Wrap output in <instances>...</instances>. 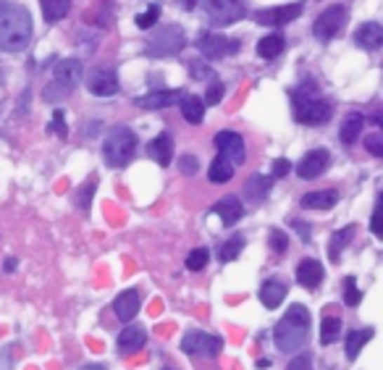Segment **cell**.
<instances>
[{
  "mask_svg": "<svg viewBox=\"0 0 383 370\" xmlns=\"http://www.w3.org/2000/svg\"><path fill=\"white\" fill-rule=\"evenodd\" d=\"M32 40V16L19 3L0 6V51L21 53Z\"/></svg>",
  "mask_w": 383,
  "mask_h": 370,
  "instance_id": "1",
  "label": "cell"
},
{
  "mask_svg": "<svg viewBox=\"0 0 383 370\" xmlns=\"http://www.w3.org/2000/svg\"><path fill=\"white\" fill-rule=\"evenodd\" d=\"M310 336V310L304 305H292L273 331V341L281 352H300Z\"/></svg>",
  "mask_w": 383,
  "mask_h": 370,
  "instance_id": "2",
  "label": "cell"
},
{
  "mask_svg": "<svg viewBox=\"0 0 383 370\" xmlns=\"http://www.w3.org/2000/svg\"><path fill=\"white\" fill-rule=\"evenodd\" d=\"M134 152H137V134H134L129 126H113V129L105 134L102 155H105V163H108L111 169L129 166Z\"/></svg>",
  "mask_w": 383,
  "mask_h": 370,
  "instance_id": "3",
  "label": "cell"
},
{
  "mask_svg": "<svg viewBox=\"0 0 383 370\" xmlns=\"http://www.w3.org/2000/svg\"><path fill=\"white\" fill-rule=\"evenodd\" d=\"M187 45V37H184V29L179 24H163L152 32V37L147 40V55L152 58H168V55H176V53L184 51Z\"/></svg>",
  "mask_w": 383,
  "mask_h": 370,
  "instance_id": "4",
  "label": "cell"
},
{
  "mask_svg": "<svg viewBox=\"0 0 383 370\" xmlns=\"http://www.w3.org/2000/svg\"><path fill=\"white\" fill-rule=\"evenodd\" d=\"M294 103V119L304 124V126H323L328 124L333 116V108L321 98H302V95H292Z\"/></svg>",
  "mask_w": 383,
  "mask_h": 370,
  "instance_id": "5",
  "label": "cell"
},
{
  "mask_svg": "<svg viewBox=\"0 0 383 370\" xmlns=\"http://www.w3.org/2000/svg\"><path fill=\"white\" fill-rule=\"evenodd\" d=\"M205 13L213 27H229L234 21L244 19L247 0H205Z\"/></svg>",
  "mask_w": 383,
  "mask_h": 370,
  "instance_id": "6",
  "label": "cell"
},
{
  "mask_svg": "<svg viewBox=\"0 0 383 370\" xmlns=\"http://www.w3.org/2000/svg\"><path fill=\"white\" fill-rule=\"evenodd\" d=\"M347 19H349V13H347V8H344L342 3H336V6H328V8L323 11L321 16L315 19V24H313L315 40L331 42L333 37H336V34L344 29Z\"/></svg>",
  "mask_w": 383,
  "mask_h": 370,
  "instance_id": "7",
  "label": "cell"
},
{
  "mask_svg": "<svg viewBox=\"0 0 383 370\" xmlns=\"http://www.w3.org/2000/svg\"><path fill=\"white\" fill-rule=\"evenodd\" d=\"M182 350L192 357H218L223 350V339L215 333H202V331H189L182 339Z\"/></svg>",
  "mask_w": 383,
  "mask_h": 370,
  "instance_id": "8",
  "label": "cell"
},
{
  "mask_svg": "<svg viewBox=\"0 0 383 370\" xmlns=\"http://www.w3.org/2000/svg\"><path fill=\"white\" fill-rule=\"evenodd\" d=\"M197 48L208 60L213 58H229L234 53H239V40H229L223 34H213V32H202V37L197 40Z\"/></svg>",
  "mask_w": 383,
  "mask_h": 370,
  "instance_id": "9",
  "label": "cell"
},
{
  "mask_svg": "<svg viewBox=\"0 0 383 370\" xmlns=\"http://www.w3.org/2000/svg\"><path fill=\"white\" fill-rule=\"evenodd\" d=\"M215 147L221 152L223 160H229L231 166H242L244 160H247V147H244V140L242 134H236V131H218L215 137Z\"/></svg>",
  "mask_w": 383,
  "mask_h": 370,
  "instance_id": "10",
  "label": "cell"
},
{
  "mask_svg": "<svg viewBox=\"0 0 383 370\" xmlns=\"http://www.w3.org/2000/svg\"><path fill=\"white\" fill-rule=\"evenodd\" d=\"M302 3H286V6H273V8H262L255 13V21L262 24V27H283L294 21L300 13H302Z\"/></svg>",
  "mask_w": 383,
  "mask_h": 370,
  "instance_id": "11",
  "label": "cell"
},
{
  "mask_svg": "<svg viewBox=\"0 0 383 370\" xmlns=\"http://www.w3.org/2000/svg\"><path fill=\"white\" fill-rule=\"evenodd\" d=\"M87 87H90V92L98 95V98H111V95L119 92V77H116V71L108 69V66H98V69L90 71Z\"/></svg>",
  "mask_w": 383,
  "mask_h": 370,
  "instance_id": "12",
  "label": "cell"
},
{
  "mask_svg": "<svg viewBox=\"0 0 383 370\" xmlns=\"http://www.w3.org/2000/svg\"><path fill=\"white\" fill-rule=\"evenodd\" d=\"M328 166H331V152L325 147H318V150H310L300 160L297 173H300V179H318L321 173L328 171Z\"/></svg>",
  "mask_w": 383,
  "mask_h": 370,
  "instance_id": "13",
  "label": "cell"
},
{
  "mask_svg": "<svg viewBox=\"0 0 383 370\" xmlns=\"http://www.w3.org/2000/svg\"><path fill=\"white\" fill-rule=\"evenodd\" d=\"M53 77H55L53 84H58L61 90L71 92L81 81V77H84V66H81L79 58H63V60H58V66H55V71H53Z\"/></svg>",
  "mask_w": 383,
  "mask_h": 370,
  "instance_id": "14",
  "label": "cell"
},
{
  "mask_svg": "<svg viewBox=\"0 0 383 370\" xmlns=\"http://www.w3.org/2000/svg\"><path fill=\"white\" fill-rule=\"evenodd\" d=\"M142 308V297L137 289H126L121 291L116 302H113V312H116V318L121 320V323H131V320L137 318V312Z\"/></svg>",
  "mask_w": 383,
  "mask_h": 370,
  "instance_id": "15",
  "label": "cell"
},
{
  "mask_svg": "<svg viewBox=\"0 0 383 370\" xmlns=\"http://www.w3.org/2000/svg\"><path fill=\"white\" fill-rule=\"evenodd\" d=\"M182 95H184L182 90H152V92H147V95L137 98V105H140V108H147V110L171 108V105L179 103Z\"/></svg>",
  "mask_w": 383,
  "mask_h": 370,
  "instance_id": "16",
  "label": "cell"
},
{
  "mask_svg": "<svg viewBox=\"0 0 383 370\" xmlns=\"http://www.w3.org/2000/svg\"><path fill=\"white\" fill-rule=\"evenodd\" d=\"M354 42L365 51H378L383 42V27L378 21H365L354 32Z\"/></svg>",
  "mask_w": 383,
  "mask_h": 370,
  "instance_id": "17",
  "label": "cell"
},
{
  "mask_svg": "<svg viewBox=\"0 0 383 370\" xmlns=\"http://www.w3.org/2000/svg\"><path fill=\"white\" fill-rule=\"evenodd\" d=\"M286 294H289V286H286L281 279H276V276L268 279L260 286V302L268 308V310H276V308L286 300Z\"/></svg>",
  "mask_w": 383,
  "mask_h": 370,
  "instance_id": "18",
  "label": "cell"
},
{
  "mask_svg": "<svg viewBox=\"0 0 383 370\" xmlns=\"http://www.w3.org/2000/svg\"><path fill=\"white\" fill-rule=\"evenodd\" d=\"M147 152H150V158L158 163V166H163V169H168L173 160V140L168 131H161L155 140L150 142V147H147Z\"/></svg>",
  "mask_w": 383,
  "mask_h": 370,
  "instance_id": "19",
  "label": "cell"
},
{
  "mask_svg": "<svg viewBox=\"0 0 383 370\" xmlns=\"http://www.w3.org/2000/svg\"><path fill=\"white\" fill-rule=\"evenodd\" d=\"M323 276H325V270H323L321 263L313 260V258H304V260H300V265H297V281L302 284L304 289H315L323 281Z\"/></svg>",
  "mask_w": 383,
  "mask_h": 370,
  "instance_id": "20",
  "label": "cell"
},
{
  "mask_svg": "<svg viewBox=\"0 0 383 370\" xmlns=\"http://www.w3.org/2000/svg\"><path fill=\"white\" fill-rule=\"evenodd\" d=\"M339 202V192L336 190H321V192H307L300 205L307 211H331L333 205Z\"/></svg>",
  "mask_w": 383,
  "mask_h": 370,
  "instance_id": "21",
  "label": "cell"
},
{
  "mask_svg": "<svg viewBox=\"0 0 383 370\" xmlns=\"http://www.w3.org/2000/svg\"><path fill=\"white\" fill-rule=\"evenodd\" d=\"M215 213L221 216L223 226H234V223H236V220L244 216V205H242V200H239L236 194H229V197L218 200V205H215Z\"/></svg>",
  "mask_w": 383,
  "mask_h": 370,
  "instance_id": "22",
  "label": "cell"
},
{
  "mask_svg": "<svg viewBox=\"0 0 383 370\" xmlns=\"http://www.w3.org/2000/svg\"><path fill=\"white\" fill-rule=\"evenodd\" d=\"M363 126H365V116L363 113H347L342 121V129H339V137H342L344 145H354L360 140L363 134Z\"/></svg>",
  "mask_w": 383,
  "mask_h": 370,
  "instance_id": "23",
  "label": "cell"
},
{
  "mask_svg": "<svg viewBox=\"0 0 383 370\" xmlns=\"http://www.w3.org/2000/svg\"><path fill=\"white\" fill-rule=\"evenodd\" d=\"M273 187V181L271 176H262V173H255V176H250V181L244 184V197L247 200H255V202H260L268 197V192H271Z\"/></svg>",
  "mask_w": 383,
  "mask_h": 370,
  "instance_id": "24",
  "label": "cell"
},
{
  "mask_svg": "<svg viewBox=\"0 0 383 370\" xmlns=\"http://www.w3.org/2000/svg\"><path fill=\"white\" fill-rule=\"evenodd\" d=\"M147 341V333L142 326H131V329H123L121 336H119V350L121 352H137L145 347Z\"/></svg>",
  "mask_w": 383,
  "mask_h": 370,
  "instance_id": "25",
  "label": "cell"
},
{
  "mask_svg": "<svg viewBox=\"0 0 383 370\" xmlns=\"http://www.w3.org/2000/svg\"><path fill=\"white\" fill-rule=\"evenodd\" d=\"M182 116L189 124H202V119H205V103L197 98V95H184L182 98Z\"/></svg>",
  "mask_w": 383,
  "mask_h": 370,
  "instance_id": "26",
  "label": "cell"
},
{
  "mask_svg": "<svg viewBox=\"0 0 383 370\" xmlns=\"http://www.w3.org/2000/svg\"><path fill=\"white\" fill-rule=\"evenodd\" d=\"M283 34H265L260 42H257V55L265 60H273V58H278L283 53Z\"/></svg>",
  "mask_w": 383,
  "mask_h": 370,
  "instance_id": "27",
  "label": "cell"
},
{
  "mask_svg": "<svg viewBox=\"0 0 383 370\" xmlns=\"http://www.w3.org/2000/svg\"><path fill=\"white\" fill-rule=\"evenodd\" d=\"M375 333L373 329H365V331H349L347 333V357L349 360H357V355H360V350H363L368 341L373 339Z\"/></svg>",
  "mask_w": 383,
  "mask_h": 370,
  "instance_id": "28",
  "label": "cell"
},
{
  "mask_svg": "<svg viewBox=\"0 0 383 370\" xmlns=\"http://www.w3.org/2000/svg\"><path fill=\"white\" fill-rule=\"evenodd\" d=\"M42 3V16L48 24H55L61 21L71 8V0H40Z\"/></svg>",
  "mask_w": 383,
  "mask_h": 370,
  "instance_id": "29",
  "label": "cell"
},
{
  "mask_svg": "<svg viewBox=\"0 0 383 370\" xmlns=\"http://www.w3.org/2000/svg\"><path fill=\"white\" fill-rule=\"evenodd\" d=\"M354 234H357V229H354V226H344L342 231H336V234H333V237H331V247H328V255H331V260H339V255L347 250V244L354 239Z\"/></svg>",
  "mask_w": 383,
  "mask_h": 370,
  "instance_id": "30",
  "label": "cell"
},
{
  "mask_svg": "<svg viewBox=\"0 0 383 370\" xmlns=\"http://www.w3.org/2000/svg\"><path fill=\"white\" fill-rule=\"evenodd\" d=\"M234 176V166L229 163V160L223 158H215L210 163V171H208V179L213 181V184H226V181H231Z\"/></svg>",
  "mask_w": 383,
  "mask_h": 370,
  "instance_id": "31",
  "label": "cell"
},
{
  "mask_svg": "<svg viewBox=\"0 0 383 370\" xmlns=\"http://www.w3.org/2000/svg\"><path fill=\"white\" fill-rule=\"evenodd\" d=\"M342 329H344L342 318H333V315L323 318V323H321V344H333L336 339H342Z\"/></svg>",
  "mask_w": 383,
  "mask_h": 370,
  "instance_id": "32",
  "label": "cell"
},
{
  "mask_svg": "<svg viewBox=\"0 0 383 370\" xmlns=\"http://www.w3.org/2000/svg\"><path fill=\"white\" fill-rule=\"evenodd\" d=\"M242 250H244V237H242V234H236V237H231V239L223 244L218 258H221L223 263H231V260H236V258L242 255Z\"/></svg>",
  "mask_w": 383,
  "mask_h": 370,
  "instance_id": "33",
  "label": "cell"
},
{
  "mask_svg": "<svg viewBox=\"0 0 383 370\" xmlns=\"http://www.w3.org/2000/svg\"><path fill=\"white\" fill-rule=\"evenodd\" d=\"M208 260H210V252L205 250V247H197V250H192L189 255H187V268L197 273V270H202L208 265Z\"/></svg>",
  "mask_w": 383,
  "mask_h": 370,
  "instance_id": "34",
  "label": "cell"
},
{
  "mask_svg": "<svg viewBox=\"0 0 383 370\" xmlns=\"http://www.w3.org/2000/svg\"><path fill=\"white\" fill-rule=\"evenodd\" d=\"M268 244H271L273 252L283 255V252L289 250V237H286V231L271 229V231H268Z\"/></svg>",
  "mask_w": 383,
  "mask_h": 370,
  "instance_id": "35",
  "label": "cell"
},
{
  "mask_svg": "<svg viewBox=\"0 0 383 370\" xmlns=\"http://www.w3.org/2000/svg\"><path fill=\"white\" fill-rule=\"evenodd\" d=\"M158 16H161V6H150V8L137 16V27L140 29H152L158 24Z\"/></svg>",
  "mask_w": 383,
  "mask_h": 370,
  "instance_id": "36",
  "label": "cell"
},
{
  "mask_svg": "<svg viewBox=\"0 0 383 370\" xmlns=\"http://www.w3.org/2000/svg\"><path fill=\"white\" fill-rule=\"evenodd\" d=\"M223 95H226V87H223V81H210V87H208V95H205V103L208 105H218L223 100Z\"/></svg>",
  "mask_w": 383,
  "mask_h": 370,
  "instance_id": "37",
  "label": "cell"
},
{
  "mask_svg": "<svg viewBox=\"0 0 383 370\" xmlns=\"http://www.w3.org/2000/svg\"><path fill=\"white\" fill-rule=\"evenodd\" d=\"M179 171H182L184 176H194V173L200 171L197 155H182V158H179Z\"/></svg>",
  "mask_w": 383,
  "mask_h": 370,
  "instance_id": "38",
  "label": "cell"
},
{
  "mask_svg": "<svg viewBox=\"0 0 383 370\" xmlns=\"http://www.w3.org/2000/svg\"><path fill=\"white\" fill-rule=\"evenodd\" d=\"M95 181H98V179L92 176V179L87 181V184H84V187H81V190H79V197H76V202H79V208H81V211H87V208H90L92 192H95V187H98Z\"/></svg>",
  "mask_w": 383,
  "mask_h": 370,
  "instance_id": "39",
  "label": "cell"
},
{
  "mask_svg": "<svg viewBox=\"0 0 383 370\" xmlns=\"http://www.w3.org/2000/svg\"><path fill=\"white\" fill-rule=\"evenodd\" d=\"M189 74L194 77V79H210V77H215L213 69L205 63V60H194V63L189 66Z\"/></svg>",
  "mask_w": 383,
  "mask_h": 370,
  "instance_id": "40",
  "label": "cell"
},
{
  "mask_svg": "<svg viewBox=\"0 0 383 370\" xmlns=\"http://www.w3.org/2000/svg\"><path fill=\"white\" fill-rule=\"evenodd\" d=\"M360 300H363V294H360V289L354 286V276H349V279H347V297H344V302H347L349 308H357Z\"/></svg>",
  "mask_w": 383,
  "mask_h": 370,
  "instance_id": "41",
  "label": "cell"
},
{
  "mask_svg": "<svg viewBox=\"0 0 383 370\" xmlns=\"http://www.w3.org/2000/svg\"><path fill=\"white\" fill-rule=\"evenodd\" d=\"M365 147H368V152H370V155H375V158H383V140H381V134H370V137L365 140Z\"/></svg>",
  "mask_w": 383,
  "mask_h": 370,
  "instance_id": "42",
  "label": "cell"
},
{
  "mask_svg": "<svg viewBox=\"0 0 383 370\" xmlns=\"http://www.w3.org/2000/svg\"><path fill=\"white\" fill-rule=\"evenodd\" d=\"M66 116H63V110H55V116H53V124H51V129L53 131H58L61 137H69V129H66Z\"/></svg>",
  "mask_w": 383,
  "mask_h": 370,
  "instance_id": "43",
  "label": "cell"
},
{
  "mask_svg": "<svg viewBox=\"0 0 383 370\" xmlns=\"http://www.w3.org/2000/svg\"><path fill=\"white\" fill-rule=\"evenodd\" d=\"M289 370H313L310 355H300V357H294V360L289 362Z\"/></svg>",
  "mask_w": 383,
  "mask_h": 370,
  "instance_id": "44",
  "label": "cell"
},
{
  "mask_svg": "<svg viewBox=\"0 0 383 370\" xmlns=\"http://www.w3.org/2000/svg\"><path fill=\"white\" fill-rule=\"evenodd\" d=\"M289 171H292V166H289V160L278 158L276 163H273V176H278V179H281V176H286Z\"/></svg>",
  "mask_w": 383,
  "mask_h": 370,
  "instance_id": "45",
  "label": "cell"
},
{
  "mask_svg": "<svg viewBox=\"0 0 383 370\" xmlns=\"http://www.w3.org/2000/svg\"><path fill=\"white\" fill-rule=\"evenodd\" d=\"M370 231H373L375 237H381L383 231H381V202L375 205V211H373V218H370Z\"/></svg>",
  "mask_w": 383,
  "mask_h": 370,
  "instance_id": "46",
  "label": "cell"
},
{
  "mask_svg": "<svg viewBox=\"0 0 383 370\" xmlns=\"http://www.w3.org/2000/svg\"><path fill=\"white\" fill-rule=\"evenodd\" d=\"M292 226L297 231H300V234H302V239L307 242L310 239V226H307V220H292Z\"/></svg>",
  "mask_w": 383,
  "mask_h": 370,
  "instance_id": "47",
  "label": "cell"
},
{
  "mask_svg": "<svg viewBox=\"0 0 383 370\" xmlns=\"http://www.w3.org/2000/svg\"><path fill=\"white\" fill-rule=\"evenodd\" d=\"M3 270H6V273H13V270H16V258H3Z\"/></svg>",
  "mask_w": 383,
  "mask_h": 370,
  "instance_id": "48",
  "label": "cell"
},
{
  "mask_svg": "<svg viewBox=\"0 0 383 370\" xmlns=\"http://www.w3.org/2000/svg\"><path fill=\"white\" fill-rule=\"evenodd\" d=\"M182 6H184L187 11H192L194 6H197V0H182Z\"/></svg>",
  "mask_w": 383,
  "mask_h": 370,
  "instance_id": "49",
  "label": "cell"
},
{
  "mask_svg": "<svg viewBox=\"0 0 383 370\" xmlns=\"http://www.w3.org/2000/svg\"><path fill=\"white\" fill-rule=\"evenodd\" d=\"M81 370H105V368H102V365H84Z\"/></svg>",
  "mask_w": 383,
  "mask_h": 370,
  "instance_id": "50",
  "label": "cell"
},
{
  "mask_svg": "<svg viewBox=\"0 0 383 370\" xmlns=\"http://www.w3.org/2000/svg\"><path fill=\"white\" fill-rule=\"evenodd\" d=\"M163 370H179V368H173V365H166V368H163Z\"/></svg>",
  "mask_w": 383,
  "mask_h": 370,
  "instance_id": "51",
  "label": "cell"
}]
</instances>
